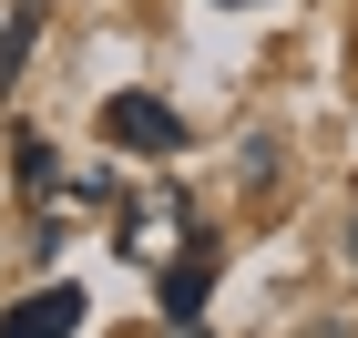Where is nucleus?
<instances>
[{
  "label": "nucleus",
  "mask_w": 358,
  "mask_h": 338,
  "mask_svg": "<svg viewBox=\"0 0 358 338\" xmlns=\"http://www.w3.org/2000/svg\"><path fill=\"white\" fill-rule=\"evenodd\" d=\"M103 143H123V154H185V113L154 103V92H113L103 103Z\"/></svg>",
  "instance_id": "nucleus-1"
},
{
  "label": "nucleus",
  "mask_w": 358,
  "mask_h": 338,
  "mask_svg": "<svg viewBox=\"0 0 358 338\" xmlns=\"http://www.w3.org/2000/svg\"><path fill=\"white\" fill-rule=\"evenodd\" d=\"M205 287H215V236L194 225L185 246L164 256V318H194V308H205Z\"/></svg>",
  "instance_id": "nucleus-2"
},
{
  "label": "nucleus",
  "mask_w": 358,
  "mask_h": 338,
  "mask_svg": "<svg viewBox=\"0 0 358 338\" xmlns=\"http://www.w3.org/2000/svg\"><path fill=\"white\" fill-rule=\"evenodd\" d=\"M185 236H194V216H185V195H174V185H154V195L134 205V236H123V246H134V256H154V267H164V256L185 246Z\"/></svg>",
  "instance_id": "nucleus-3"
},
{
  "label": "nucleus",
  "mask_w": 358,
  "mask_h": 338,
  "mask_svg": "<svg viewBox=\"0 0 358 338\" xmlns=\"http://www.w3.org/2000/svg\"><path fill=\"white\" fill-rule=\"evenodd\" d=\"M72 328H83V287H41L0 318V338H72Z\"/></svg>",
  "instance_id": "nucleus-4"
},
{
  "label": "nucleus",
  "mask_w": 358,
  "mask_h": 338,
  "mask_svg": "<svg viewBox=\"0 0 358 338\" xmlns=\"http://www.w3.org/2000/svg\"><path fill=\"white\" fill-rule=\"evenodd\" d=\"M31 41H41V0H21V10L0 21V92L21 83V62H31Z\"/></svg>",
  "instance_id": "nucleus-5"
},
{
  "label": "nucleus",
  "mask_w": 358,
  "mask_h": 338,
  "mask_svg": "<svg viewBox=\"0 0 358 338\" xmlns=\"http://www.w3.org/2000/svg\"><path fill=\"white\" fill-rule=\"evenodd\" d=\"M10 174H21V195H52V143H41V134H10Z\"/></svg>",
  "instance_id": "nucleus-6"
},
{
  "label": "nucleus",
  "mask_w": 358,
  "mask_h": 338,
  "mask_svg": "<svg viewBox=\"0 0 358 338\" xmlns=\"http://www.w3.org/2000/svg\"><path fill=\"white\" fill-rule=\"evenodd\" d=\"M348 267H358V216H348Z\"/></svg>",
  "instance_id": "nucleus-7"
},
{
  "label": "nucleus",
  "mask_w": 358,
  "mask_h": 338,
  "mask_svg": "<svg viewBox=\"0 0 358 338\" xmlns=\"http://www.w3.org/2000/svg\"><path fill=\"white\" fill-rule=\"evenodd\" d=\"M225 10H246V0H225Z\"/></svg>",
  "instance_id": "nucleus-8"
}]
</instances>
